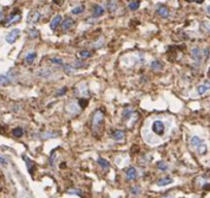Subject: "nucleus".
<instances>
[{"label":"nucleus","mask_w":210,"mask_h":198,"mask_svg":"<svg viewBox=\"0 0 210 198\" xmlns=\"http://www.w3.org/2000/svg\"><path fill=\"white\" fill-rule=\"evenodd\" d=\"M105 9H103L102 6H100V5H95L94 6V10H93V14H94L95 17H100V15H102L103 14H104Z\"/></svg>","instance_id":"nucleus-15"},{"label":"nucleus","mask_w":210,"mask_h":198,"mask_svg":"<svg viewBox=\"0 0 210 198\" xmlns=\"http://www.w3.org/2000/svg\"><path fill=\"white\" fill-rule=\"evenodd\" d=\"M157 12H158V14H159L162 18H168V17H169V15H170L169 9H168L166 6H163V5H160V6H158Z\"/></svg>","instance_id":"nucleus-8"},{"label":"nucleus","mask_w":210,"mask_h":198,"mask_svg":"<svg viewBox=\"0 0 210 198\" xmlns=\"http://www.w3.org/2000/svg\"><path fill=\"white\" fill-rule=\"evenodd\" d=\"M23 158H24V160L26 161V163H27L28 170H29V172L30 173H33V172H34V166H33V162L30 160V159L26 158V156H23Z\"/></svg>","instance_id":"nucleus-19"},{"label":"nucleus","mask_w":210,"mask_h":198,"mask_svg":"<svg viewBox=\"0 0 210 198\" xmlns=\"http://www.w3.org/2000/svg\"><path fill=\"white\" fill-rule=\"evenodd\" d=\"M150 66H152V69H154V70H161L163 68V63L161 61H159V60H155V61L152 62Z\"/></svg>","instance_id":"nucleus-17"},{"label":"nucleus","mask_w":210,"mask_h":198,"mask_svg":"<svg viewBox=\"0 0 210 198\" xmlns=\"http://www.w3.org/2000/svg\"><path fill=\"white\" fill-rule=\"evenodd\" d=\"M107 9L110 12H115L116 9H118V4H116V2L115 0H109V1L107 2Z\"/></svg>","instance_id":"nucleus-16"},{"label":"nucleus","mask_w":210,"mask_h":198,"mask_svg":"<svg viewBox=\"0 0 210 198\" xmlns=\"http://www.w3.org/2000/svg\"><path fill=\"white\" fill-rule=\"evenodd\" d=\"M112 137L115 138L116 142H122V140L125 139V133L122 130H115L112 133Z\"/></svg>","instance_id":"nucleus-11"},{"label":"nucleus","mask_w":210,"mask_h":198,"mask_svg":"<svg viewBox=\"0 0 210 198\" xmlns=\"http://www.w3.org/2000/svg\"><path fill=\"white\" fill-rule=\"evenodd\" d=\"M41 18V15L39 12H37V10H34V12H31L29 15H28L27 18V22L29 23V24L33 25V24H36V23L39 22Z\"/></svg>","instance_id":"nucleus-4"},{"label":"nucleus","mask_w":210,"mask_h":198,"mask_svg":"<svg viewBox=\"0 0 210 198\" xmlns=\"http://www.w3.org/2000/svg\"><path fill=\"white\" fill-rule=\"evenodd\" d=\"M21 20V15L20 14H12L8 17V19H7V21L5 22V26L6 27H9V26H12V24H15V23H18L19 21Z\"/></svg>","instance_id":"nucleus-5"},{"label":"nucleus","mask_w":210,"mask_h":198,"mask_svg":"<svg viewBox=\"0 0 210 198\" xmlns=\"http://www.w3.org/2000/svg\"><path fill=\"white\" fill-rule=\"evenodd\" d=\"M73 24H74L73 19H71V18H66V19L63 21V23H62V29H63L64 31L69 30Z\"/></svg>","instance_id":"nucleus-7"},{"label":"nucleus","mask_w":210,"mask_h":198,"mask_svg":"<svg viewBox=\"0 0 210 198\" xmlns=\"http://www.w3.org/2000/svg\"><path fill=\"white\" fill-rule=\"evenodd\" d=\"M152 129L157 135L162 136L165 132V124L163 123V121H161V120H157V121H155L154 123H152Z\"/></svg>","instance_id":"nucleus-1"},{"label":"nucleus","mask_w":210,"mask_h":198,"mask_svg":"<svg viewBox=\"0 0 210 198\" xmlns=\"http://www.w3.org/2000/svg\"><path fill=\"white\" fill-rule=\"evenodd\" d=\"M64 70H65L67 73H70L71 71H73V69L71 68V66H70V65H65V66H64Z\"/></svg>","instance_id":"nucleus-34"},{"label":"nucleus","mask_w":210,"mask_h":198,"mask_svg":"<svg viewBox=\"0 0 210 198\" xmlns=\"http://www.w3.org/2000/svg\"><path fill=\"white\" fill-rule=\"evenodd\" d=\"M208 77H210V69H209V71H208Z\"/></svg>","instance_id":"nucleus-42"},{"label":"nucleus","mask_w":210,"mask_h":198,"mask_svg":"<svg viewBox=\"0 0 210 198\" xmlns=\"http://www.w3.org/2000/svg\"><path fill=\"white\" fill-rule=\"evenodd\" d=\"M2 17V12H0V18Z\"/></svg>","instance_id":"nucleus-43"},{"label":"nucleus","mask_w":210,"mask_h":198,"mask_svg":"<svg viewBox=\"0 0 210 198\" xmlns=\"http://www.w3.org/2000/svg\"><path fill=\"white\" fill-rule=\"evenodd\" d=\"M140 6V2L139 1H132L128 4V9L131 10H136L138 9Z\"/></svg>","instance_id":"nucleus-21"},{"label":"nucleus","mask_w":210,"mask_h":198,"mask_svg":"<svg viewBox=\"0 0 210 198\" xmlns=\"http://www.w3.org/2000/svg\"><path fill=\"white\" fill-rule=\"evenodd\" d=\"M192 57H193L194 60L200 62L202 58H203V53L201 52V50H199L198 48H195L192 50Z\"/></svg>","instance_id":"nucleus-6"},{"label":"nucleus","mask_w":210,"mask_h":198,"mask_svg":"<svg viewBox=\"0 0 210 198\" xmlns=\"http://www.w3.org/2000/svg\"><path fill=\"white\" fill-rule=\"evenodd\" d=\"M186 1H188V2H197V3H202L203 2V0H186Z\"/></svg>","instance_id":"nucleus-37"},{"label":"nucleus","mask_w":210,"mask_h":198,"mask_svg":"<svg viewBox=\"0 0 210 198\" xmlns=\"http://www.w3.org/2000/svg\"><path fill=\"white\" fill-rule=\"evenodd\" d=\"M54 2H55L56 4H61V0H54Z\"/></svg>","instance_id":"nucleus-39"},{"label":"nucleus","mask_w":210,"mask_h":198,"mask_svg":"<svg viewBox=\"0 0 210 198\" xmlns=\"http://www.w3.org/2000/svg\"><path fill=\"white\" fill-rule=\"evenodd\" d=\"M12 134H14L15 137L23 136V129L20 128V127H18V128H15L14 130H12Z\"/></svg>","instance_id":"nucleus-25"},{"label":"nucleus","mask_w":210,"mask_h":198,"mask_svg":"<svg viewBox=\"0 0 210 198\" xmlns=\"http://www.w3.org/2000/svg\"><path fill=\"white\" fill-rule=\"evenodd\" d=\"M65 93H66V88H63V89L60 90V92L57 93V95H58V96H61V95L65 94Z\"/></svg>","instance_id":"nucleus-35"},{"label":"nucleus","mask_w":210,"mask_h":198,"mask_svg":"<svg viewBox=\"0 0 210 198\" xmlns=\"http://www.w3.org/2000/svg\"><path fill=\"white\" fill-rule=\"evenodd\" d=\"M35 58H36V53H29L27 56H26L25 60H26V62H27V64L31 65L33 62H34Z\"/></svg>","instance_id":"nucleus-18"},{"label":"nucleus","mask_w":210,"mask_h":198,"mask_svg":"<svg viewBox=\"0 0 210 198\" xmlns=\"http://www.w3.org/2000/svg\"><path fill=\"white\" fill-rule=\"evenodd\" d=\"M88 104V100L87 99H79V105L80 108H85Z\"/></svg>","instance_id":"nucleus-32"},{"label":"nucleus","mask_w":210,"mask_h":198,"mask_svg":"<svg viewBox=\"0 0 210 198\" xmlns=\"http://www.w3.org/2000/svg\"><path fill=\"white\" fill-rule=\"evenodd\" d=\"M0 164H3V165H6V164H7V161L5 160L4 158L0 157Z\"/></svg>","instance_id":"nucleus-36"},{"label":"nucleus","mask_w":210,"mask_h":198,"mask_svg":"<svg viewBox=\"0 0 210 198\" xmlns=\"http://www.w3.org/2000/svg\"><path fill=\"white\" fill-rule=\"evenodd\" d=\"M202 144V140L199 138L198 136H193L191 139V145H193V147H198L199 145Z\"/></svg>","instance_id":"nucleus-22"},{"label":"nucleus","mask_w":210,"mask_h":198,"mask_svg":"<svg viewBox=\"0 0 210 198\" xmlns=\"http://www.w3.org/2000/svg\"><path fill=\"white\" fill-rule=\"evenodd\" d=\"M103 118H104V116H103V113L101 111H97L94 114V118H93V128H94V130H96V128H99V126L101 124H102L103 122Z\"/></svg>","instance_id":"nucleus-2"},{"label":"nucleus","mask_w":210,"mask_h":198,"mask_svg":"<svg viewBox=\"0 0 210 198\" xmlns=\"http://www.w3.org/2000/svg\"><path fill=\"white\" fill-rule=\"evenodd\" d=\"M39 35V32H38L37 30L36 29H32V30H30V36L32 38H35V37H37V36Z\"/></svg>","instance_id":"nucleus-31"},{"label":"nucleus","mask_w":210,"mask_h":198,"mask_svg":"<svg viewBox=\"0 0 210 198\" xmlns=\"http://www.w3.org/2000/svg\"><path fill=\"white\" fill-rule=\"evenodd\" d=\"M20 33H21V30L18 29V28H15V29L12 30V31H10V32L8 33V34L6 35V38H5V39H6L7 43L12 45V43H14L15 41L17 40L18 38H19Z\"/></svg>","instance_id":"nucleus-3"},{"label":"nucleus","mask_w":210,"mask_h":198,"mask_svg":"<svg viewBox=\"0 0 210 198\" xmlns=\"http://www.w3.org/2000/svg\"><path fill=\"white\" fill-rule=\"evenodd\" d=\"M130 191H131V193H133L134 195H137V194H139L140 193V188L139 187H131L130 188Z\"/></svg>","instance_id":"nucleus-30"},{"label":"nucleus","mask_w":210,"mask_h":198,"mask_svg":"<svg viewBox=\"0 0 210 198\" xmlns=\"http://www.w3.org/2000/svg\"><path fill=\"white\" fill-rule=\"evenodd\" d=\"M157 167L159 168L160 170H162V171H166L168 169L167 164H166L164 161H160V162H158L157 163Z\"/></svg>","instance_id":"nucleus-24"},{"label":"nucleus","mask_w":210,"mask_h":198,"mask_svg":"<svg viewBox=\"0 0 210 198\" xmlns=\"http://www.w3.org/2000/svg\"><path fill=\"white\" fill-rule=\"evenodd\" d=\"M85 10L84 9V6H77V7H75V9H73L71 10V12L73 15H79V14H82V12Z\"/></svg>","instance_id":"nucleus-27"},{"label":"nucleus","mask_w":210,"mask_h":198,"mask_svg":"<svg viewBox=\"0 0 210 198\" xmlns=\"http://www.w3.org/2000/svg\"><path fill=\"white\" fill-rule=\"evenodd\" d=\"M207 12H208L209 14H210V6H208V7H207Z\"/></svg>","instance_id":"nucleus-40"},{"label":"nucleus","mask_w":210,"mask_h":198,"mask_svg":"<svg viewBox=\"0 0 210 198\" xmlns=\"http://www.w3.org/2000/svg\"><path fill=\"white\" fill-rule=\"evenodd\" d=\"M38 75L41 77H48L51 75V71L50 70H40V71H38Z\"/></svg>","instance_id":"nucleus-28"},{"label":"nucleus","mask_w":210,"mask_h":198,"mask_svg":"<svg viewBox=\"0 0 210 198\" xmlns=\"http://www.w3.org/2000/svg\"><path fill=\"white\" fill-rule=\"evenodd\" d=\"M97 162L104 170H108L109 169V162L107 160H105L104 158H98Z\"/></svg>","instance_id":"nucleus-14"},{"label":"nucleus","mask_w":210,"mask_h":198,"mask_svg":"<svg viewBox=\"0 0 210 198\" xmlns=\"http://www.w3.org/2000/svg\"><path fill=\"white\" fill-rule=\"evenodd\" d=\"M79 57H82V58H89V57L92 56V53L89 51H82L78 53Z\"/></svg>","instance_id":"nucleus-29"},{"label":"nucleus","mask_w":210,"mask_h":198,"mask_svg":"<svg viewBox=\"0 0 210 198\" xmlns=\"http://www.w3.org/2000/svg\"><path fill=\"white\" fill-rule=\"evenodd\" d=\"M137 176V171L136 169L134 167H130L128 169V171H127L126 173V178L128 181H133V179H135Z\"/></svg>","instance_id":"nucleus-9"},{"label":"nucleus","mask_w":210,"mask_h":198,"mask_svg":"<svg viewBox=\"0 0 210 198\" xmlns=\"http://www.w3.org/2000/svg\"><path fill=\"white\" fill-rule=\"evenodd\" d=\"M197 151H198V153L200 154V155H204L206 152H207V147L204 144H201L198 145V148H197Z\"/></svg>","instance_id":"nucleus-23"},{"label":"nucleus","mask_w":210,"mask_h":198,"mask_svg":"<svg viewBox=\"0 0 210 198\" xmlns=\"http://www.w3.org/2000/svg\"><path fill=\"white\" fill-rule=\"evenodd\" d=\"M203 188H204V190H207V191H208V190H210V184L205 185V186H204Z\"/></svg>","instance_id":"nucleus-38"},{"label":"nucleus","mask_w":210,"mask_h":198,"mask_svg":"<svg viewBox=\"0 0 210 198\" xmlns=\"http://www.w3.org/2000/svg\"><path fill=\"white\" fill-rule=\"evenodd\" d=\"M10 80L6 75H3V74H0V85H6V84H9Z\"/></svg>","instance_id":"nucleus-26"},{"label":"nucleus","mask_w":210,"mask_h":198,"mask_svg":"<svg viewBox=\"0 0 210 198\" xmlns=\"http://www.w3.org/2000/svg\"><path fill=\"white\" fill-rule=\"evenodd\" d=\"M163 198H172L171 196H166V197H163Z\"/></svg>","instance_id":"nucleus-41"},{"label":"nucleus","mask_w":210,"mask_h":198,"mask_svg":"<svg viewBox=\"0 0 210 198\" xmlns=\"http://www.w3.org/2000/svg\"><path fill=\"white\" fill-rule=\"evenodd\" d=\"M172 183H173V179L169 178V176H166V178L160 179L159 181L157 182V185L159 187H164V186H167V185H170Z\"/></svg>","instance_id":"nucleus-10"},{"label":"nucleus","mask_w":210,"mask_h":198,"mask_svg":"<svg viewBox=\"0 0 210 198\" xmlns=\"http://www.w3.org/2000/svg\"><path fill=\"white\" fill-rule=\"evenodd\" d=\"M210 89V82H205L203 85H200L198 87V94L203 95L207 90Z\"/></svg>","instance_id":"nucleus-13"},{"label":"nucleus","mask_w":210,"mask_h":198,"mask_svg":"<svg viewBox=\"0 0 210 198\" xmlns=\"http://www.w3.org/2000/svg\"><path fill=\"white\" fill-rule=\"evenodd\" d=\"M133 114V109L131 108H127L124 109L123 111V119H128V118H131V114Z\"/></svg>","instance_id":"nucleus-20"},{"label":"nucleus","mask_w":210,"mask_h":198,"mask_svg":"<svg viewBox=\"0 0 210 198\" xmlns=\"http://www.w3.org/2000/svg\"><path fill=\"white\" fill-rule=\"evenodd\" d=\"M52 62H53V63H56V64H63L62 59H58V58H53L52 59Z\"/></svg>","instance_id":"nucleus-33"},{"label":"nucleus","mask_w":210,"mask_h":198,"mask_svg":"<svg viewBox=\"0 0 210 198\" xmlns=\"http://www.w3.org/2000/svg\"><path fill=\"white\" fill-rule=\"evenodd\" d=\"M61 20H62L61 15H57L56 17L54 18L53 20H52V22H51V29H52V30H55L56 28L58 27L59 25H60Z\"/></svg>","instance_id":"nucleus-12"}]
</instances>
